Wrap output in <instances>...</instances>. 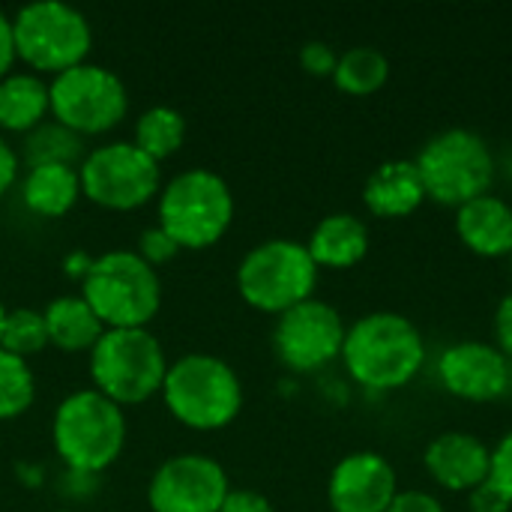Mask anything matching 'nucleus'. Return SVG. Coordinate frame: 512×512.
Segmentation results:
<instances>
[{
	"label": "nucleus",
	"mask_w": 512,
	"mask_h": 512,
	"mask_svg": "<svg viewBox=\"0 0 512 512\" xmlns=\"http://www.w3.org/2000/svg\"><path fill=\"white\" fill-rule=\"evenodd\" d=\"M348 375L375 393L408 387L426 363V339L420 327L399 312H369L357 318L339 357Z\"/></svg>",
	"instance_id": "obj_1"
},
{
	"label": "nucleus",
	"mask_w": 512,
	"mask_h": 512,
	"mask_svg": "<svg viewBox=\"0 0 512 512\" xmlns=\"http://www.w3.org/2000/svg\"><path fill=\"white\" fill-rule=\"evenodd\" d=\"M81 297L105 330L147 327L162 306V282L135 249H111L90 261Z\"/></svg>",
	"instance_id": "obj_2"
},
{
	"label": "nucleus",
	"mask_w": 512,
	"mask_h": 512,
	"mask_svg": "<svg viewBox=\"0 0 512 512\" xmlns=\"http://www.w3.org/2000/svg\"><path fill=\"white\" fill-rule=\"evenodd\" d=\"M51 438L57 456L69 471L99 474L117 462L126 444V414L117 402L99 390L69 393L51 420Z\"/></svg>",
	"instance_id": "obj_3"
},
{
	"label": "nucleus",
	"mask_w": 512,
	"mask_h": 512,
	"mask_svg": "<svg viewBox=\"0 0 512 512\" xmlns=\"http://www.w3.org/2000/svg\"><path fill=\"white\" fill-rule=\"evenodd\" d=\"M414 165L420 171L426 201L456 210L480 195H489L498 174L492 144L465 126L432 135L417 153Z\"/></svg>",
	"instance_id": "obj_4"
},
{
	"label": "nucleus",
	"mask_w": 512,
	"mask_h": 512,
	"mask_svg": "<svg viewBox=\"0 0 512 512\" xmlns=\"http://www.w3.org/2000/svg\"><path fill=\"white\" fill-rule=\"evenodd\" d=\"M159 393L183 426L201 432L228 426L243 408L240 375L216 354H183L168 363Z\"/></svg>",
	"instance_id": "obj_5"
},
{
	"label": "nucleus",
	"mask_w": 512,
	"mask_h": 512,
	"mask_svg": "<svg viewBox=\"0 0 512 512\" xmlns=\"http://www.w3.org/2000/svg\"><path fill=\"white\" fill-rule=\"evenodd\" d=\"M234 219V192L222 174L189 168L159 189V228L180 249H207L222 240Z\"/></svg>",
	"instance_id": "obj_6"
},
{
	"label": "nucleus",
	"mask_w": 512,
	"mask_h": 512,
	"mask_svg": "<svg viewBox=\"0 0 512 512\" xmlns=\"http://www.w3.org/2000/svg\"><path fill=\"white\" fill-rule=\"evenodd\" d=\"M168 375V357L162 342L147 327L105 330L90 348V378L93 390L111 402L138 405L162 390Z\"/></svg>",
	"instance_id": "obj_7"
},
{
	"label": "nucleus",
	"mask_w": 512,
	"mask_h": 512,
	"mask_svg": "<svg viewBox=\"0 0 512 512\" xmlns=\"http://www.w3.org/2000/svg\"><path fill=\"white\" fill-rule=\"evenodd\" d=\"M318 285V264L306 243L288 237H270L252 246L237 267L240 297L270 315H282L303 300H312Z\"/></svg>",
	"instance_id": "obj_8"
},
{
	"label": "nucleus",
	"mask_w": 512,
	"mask_h": 512,
	"mask_svg": "<svg viewBox=\"0 0 512 512\" xmlns=\"http://www.w3.org/2000/svg\"><path fill=\"white\" fill-rule=\"evenodd\" d=\"M15 57H21L36 75L63 72L87 60L93 45V27L81 9L63 0L24 3L12 18Z\"/></svg>",
	"instance_id": "obj_9"
},
{
	"label": "nucleus",
	"mask_w": 512,
	"mask_h": 512,
	"mask_svg": "<svg viewBox=\"0 0 512 512\" xmlns=\"http://www.w3.org/2000/svg\"><path fill=\"white\" fill-rule=\"evenodd\" d=\"M51 117L75 135H93L117 126L129 108V93L120 75L99 63H78L48 81Z\"/></svg>",
	"instance_id": "obj_10"
},
{
	"label": "nucleus",
	"mask_w": 512,
	"mask_h": 512,
	"mask_svg": "<svg viewBox=\"0 0 512 512\" xmlns=\"http://www.w3.org/2000/svg\"><path fill=\"white\" fill-rule=\"evenodd\" d=\"M81 195L108 210H135L162 189V168L135 141H108L90 150L81 165Z\"/></svg>",
	"instance_id": "obj_11"
},
{
	"label": "nucleus",
	"mask_w": 512,
	"mask_h": 512,
	"mask_svg": "<svg viewBox=\"0 0 512 512\" xmlns=\"http://www.w3.org/2000/svg\"><path fill=\"white\" fill-rule=\"evenodd\" d=\"M345 333L348 327L339 309L312 297L276 315L273 351L294 372H318L342 357Z\"/></svg>",
	"instance_id": "obj_12"
},
{
	"label": "nucleus",
	"mask_w": 512,
	"mask_h": 512,
	"mask_svg": "<svg viewBox=\"0 0 512 512\" xmlns=\"http://www.w3.org/2000/svg\"><path fill=\"white\" fill-rule=\"evenodd\" d=\"M228 492V474L216 459L180 453L153 471L147 504L153 512H219Z\"/></svg>",
	"instance_id": "obj_13"
},
{
	"label": "nucleus",
	"mask_w": 512,
	"mask_h": 512,
	"mask_svg": "<svg viewBox=\"0 0 512 512\" xmlns=\"http://www.w3.org/2000/svg\"><path fill=\"white\" fill-rule=\"evenodd\" d=\"M441 387L462 402H498L512 384V363L483 339H465L438 357Z\"/></svg>",
	"instance_id": "obj_14"
},
{
	"label": "nucleus",
	"mask_w": 512,
	"mask_h": 512,
	"mask_svg": "<svg viewBox=\"0 0 512 512\" xmlns=\"http://www.w3.org/2000/svg\"><path fill=\"white\" fill-rule=\"evenodd\" d=\"M399 492L393 462L375 450L348 453L327 480V504L333 512H387Z\"/></svg>",
	"instance_id": "obj_15"
},
{
	"label": "nucleus",
	"mask_w": 512,
	"mask_h": 512,
	"mask_svg": "<svg viewBox=\"0 0 512 512\" xmlns=\"http://www.w3.org/2000/svg\"><path fill=\"white\" fill-rule=\"evenodd\" d=\"M426 474L453 495H471L492 474V447L471 432H441L423 450Z\"/></svg>",
	"instance_id": "obj_16"
},
{
	"label": "nucleus",
	"mask_w": 512,
	"mask_h": 512,
	"mask_svg": "<svg viewBox=\"0 0 512 512\" xmlns=\"http://www.w3.org/2000/svg\"><path fill=\"white\" fill-rule=\"evenodd\" d=\"M456 237L480 258L512 255V207L498 195H480L456 210Z\"/></svg>",
	"instance_id": "obj_17"
},
{
	"label": "nucleus",
	"mask_w": 512,
	"mask_h": 512,
	"mask_svg": "<svg viewBox=\"0 0 512 512\" xmlns=\"http://www.w3.org/2000/svg\"><path fill=\"white\" fill-rule=\"evenodd\" d=\"M423 201L426 189L414 159H390L378 165L363 186V204L378 219H405L417 213Z\"/></svg>",
	"instance_id": "obj_18"
},
{
	"label": "nucleus",
	"mask_w": 512,
	"mask_h": 512,
	"mask_svg": "<svg viewBox=\"0 0 512 512\" xmlns=\"http://www.w3.org/2000/svg\"><path fill=\"white\" fill-rule=\"evenodd\" d=\"M369 225L354 213H330L309 234V255L318 270H351L369 255Z\"/></svg>",
	"instance_id": "obj_19"
},
{
	"label": "nucleus",
	"mask_w": 512,
	"mask_h": 512,
	"mask_svg": "<svg viewBox=\"0 0 512 512\" xmlns=\"http://www.w3.org/2000/svg\"><path fill=\"white\" fill-rule=\"evenodd\" d=\"M42 318L48 327V342L63 351H90L105 333V324L96 318L81 294L54 297L42 309Z\"/></svg>",
	"instance_id": "obj_20"
},
{
	"label": "nucleus",
	"mask_w": 512,
	"mask_h": 512,
	"mask_svg": "<svg viewBox=\"0 0 512 512\" xmlns=\"http://www.w3.org/2000/svg\"><path fill=\"white\" fill-rule=\"evenodd\" d=\"M48 105V81L36 72H9L0 78V129L30 132L36 129Z\"/></svg>",
	"instance_id": "obj_21"
},
{
	"label": "nucleus",
	"mask_w": 512,
	"mask_h": 512,
	"mask_svg": "<svg viewBox=\"0 0 512 512\" xmlns=\"http://www.w3.org/2000/svg\"><path fill=\"white\" fill-rule=\"evenodd\" d=\"M24 204L39 216H63L81 195V177L75 165H33L21 183Z\"/></svg>",
	"instance_id": "obj_22"
},
{
	"label": "nucleus",
	"mask_w": 512,
	"mask_h": 512,
	"mask_svg": "<svg viewBox=\"0 0 512 512\" xmlns=\"http://www.w3.org/2000/svg\"><path fill=\"white\" fill-rule=\"evenodd\" d=\"M390 78V60L375 45H354L339 54L333 84L348 96H372Z\"/></svg>",
	"instance_id": "obj_23"
},
{
	"label": "nucleus",
	"mask_w": 512,
	"mask_h": 512,
	"mask_svg": "<svg viewBox=\"0 0 512 512\" xmlns=\"http://www.w3.org/2000/svg\"><path fill=\"white\" fill-rule=\"evenodd\" d=\"M132 141L147 156L162 162L171 153H177L180 144L186 141V117L177 108H171V105H150L135 120V138Z\"/></svg>",
	"instance_id": "obj_24"
},
{
	"label": "nucleus",
	"mask_w": 512,
	"mask_h": 512,
	"mask_svg": "<svg viewBox=\"0 0 512 512\" xmlns=\"http://www.w3.org/2000/svg\"><path fill=\"white\" fill-rule=\"evenodd\" d=\"M81 135H75L72 129L60 126L57 120H42L36 129L27 132L24 138V159L27 165H75V159L81 156Z\"/></svg>",
	"instance_id": "obj_25"
},
{
	"label": "nucleus",
	"mask_w": 512,
	"mask_h": 512,
	"mask_svg": "<svg viewBox=\"0 0 512 512\" xmlns=\"http://www.w3.org/2000/svg\"><path fill=\"white\" fill-rule=\"evenodd\" d=\"M36 399V378L24 357L0 348V420L21 417Z\"/></svg>",
	"instance_id": "obj_26"
},
{
	"label": "nucleus",
	"mask_w": 512,
	"mask_h": 512,
	"mask_svg": "<svg viewBox=\"0 0 512 512\" xmlns=\"http://www.w3.org/2000/svg\"><path fill=\"white\" fill-rule=\"evenodd\" d=\"M48 345V327L39 309H6V321H3V336H0V348L15 354V357H30L39 354Z\"/></svg>",
	"instance_id": "obj_27"
},
{
	"label": "nucleus",
	"mask_w": 512,
	"mask_h": 512,
	"mask_svg": "<svg viewBox=\"0 0 512 512\" xmlns=\"http://www.w3.org/2000/svg\"><path fill=\"white\" fill-rule=\"evenodd\" d=\"M135 252H138L150 267H162V264H168V261L180 252V246H177L159 225H153V228H144V231L138 234Z\"/></svg>",
	"instance_id": "obj_28"
},
{
	"label": "nucleus",
	"mask_w": 512,
	"mask_h": 512,
	"mask_svg": "<svg viewBox=\"0 0 512 512\" xmlns=\"http://www.w3.org/2000/svg\"><path fill=\"white\" fill-rule=\"evenodd\" d=\"M336 63H339V51L330 42H324V39L303 42V48H300V66L309 75H315V78H333Z\"/></svg>",
	"instance_id": "obj_29"
},
{
	"label": "nucleus",
	"mask_w": 512,
	"mask_h": 512,
	"mask_svg": "<svg viewBox=\"0 0 512 512\" xmlns=\"http://www.w3.org/2000/svg\"><path fill=\"white\" fill-rule=\"evenodd\" d=\"M489 483L512 504V429L492 447V474Z\"/></svg>",
	"instance_id": "obj_30"
},
{
	"label": "nucleus",
	"mask_w": 512,
	"mask_h": 512,
	"mask_svg": "<svg viewBox=\"0 0 512 512\" xmlns=\"http://www.w3.org/2000/svg\"><path fill=\"white\" fill-rule=\"evenodd\" d=\"M219 512H276L270 498L255 489H231L222 501Z\"/></svg>",
	"instance_id": "obj_31"
},
{
	"label": "nucleus",
	"mask_w": 512,
	"mask_h": 512,
	"mask_svg": "<svg viewBox=\"0 0 512 512\" xmlns=\"http://www.w3.org/2000/svg\"><path fill=\"white\" fill-rule=\"evenodd\" d=\"M387 512H447V507L429 495V492H420V489H405L393 498L390 510Z\"/></svg>",
	"instance_id": "obj_32"
},
{
	"label": "nucleus",
	"mask_w": 512,
	"mask_h": 512,
	"mask_svg": "<svg viewBox=\"0 0 512 512\" xmlns=\"http://www.w3.org/2000/svg\"><path fill=\"white\" fill-rule=\"evenodd\" d=\"M492 327H495V348L512 363V291L501 297Z\"/></svg>",
	"instance_id": "obj_33"
},
{
	"label": "nucleus",
	"mask_w": 512,
	"mask_h": 512,
	"mask_svg": "<svg viewBox=\"0 0 512 512\" xmlns=\"http://www.w3.org/2000/svg\"><path fill=\"white\" fill-rule=\"evenodd\" d=\"M468 507L471 512H510L512 504L486 480L480 489H474L471 495H468Z\"/></svg>",
	"instance_id": "obj_34"
},
{
	"label": "nucleus",
	"mask_w": 512,
	"mask_h": 512,
	"mask_svg": "<svg viewBox=\"0 0 512 512\" xmlns=\"http://www.w3.org/2000/svg\"><path fill=\"white\" fill-rule=\"evenodd\" d=\"M15 180H18V153L0 135V195H6Z\"/></svg>",
	"instance_id": "obj_35"
},
{
	"label": "nucleus",
	"mask_w": 512,
	"mask_h": 512,
	"mask_svg": "<svg viewBox=\"0 0 512 512\" xmlns=\"http://www.w3.org/2000/svg\"><path fill=\"white\" fill-rule=\"evenodd\" d=\"M15 63V39H12V18L0 9V78L12 72Z\"/></svg>",
	"instance_id": "obj_36"
},
{
	"label": "nucleus",
	"mask_w": 512,
	"mask_h": 512,
	"mask_svg": "<svg viewBox=\"0 0 512 512\" xmlns=\"http://www.w3.org/2000/svg\"><path fill=\"white\" fill-rule=\"evenodd\" d=\"M3 321H6V306L0 303V336H3Z\"/></svg>",
	"instance_id": "obj_37"
},
{
	"label": "nucleus",
	"mask_w": 512,
	"mask_h": 512,
	"mask_svg": "<svg viewBox=\"0 0 512 512\" xmlns=\"http://www.w3.org/2000/svg\"><path fill=\"white\" fill-rule=\"evenodd\" d=\"M57 512H72V510H57Z\"/></svg>",
	"instance_id": "obj_38"
},
{
	"label": "nucleus",
	"mask_w": 512,
	"mask_h": 512,
	"mask_svg": "<svg viewBox=\"0 0 512 512\" xmlns=\"http://www.w3.org/2000/svg\"><path fill=\"white\" fill-rule=\"evenodd\" d=\"M510 261H512V255H510Z\"/></svg>",
	"instance_id": "obj_39"
}]
</instances>
